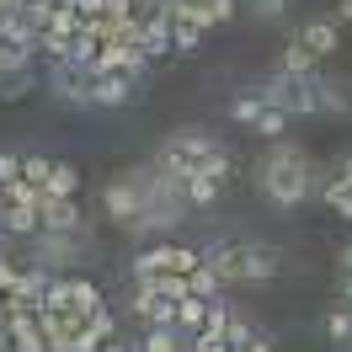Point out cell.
I'll return each mask as SVG.
<instances>
[{
	"label": "cell",
	"instance_id": "37",
	"mask_svg": "<svg viewBox=\"0 0 352 352\" xmlns=\"http://www.w3.org/2000/svg\"><path fill=\"white\" fill-rule=\"evenodd\" d=\"M192 352H224V336H214V331H198V336H192Z\"/></svg>",
	"mask_w": 352,
	"mask_h": 352
},
{
	"label": "cell",
	"instance_id": "5",
	"mask_svg": "<svg viewBox=\"0 0 352 352\" xmlns=\"http://www.w3.org/2000/svg\"><path fill=\"white\" fill-rule=\"evenodd\" d=\"M38 219H43V235H80V214H75V198H48L38 203Z\"/></svg>",
	"mask_w": 352,
	"mask_h": 352
},
{
	"label": "cell",
	"instance_id": "46",
	"mask_svg": "<svg viewBox=\"0 0 352 352\" xmlns=\"http://www.w3.org/2000/svg\"><path fill=\"white\" fill-rule=\"evenodd\" d=\"M0 352H11V331L0 326Z\"/></svg>",
	"mask_w": 352,
	"mask_h": 352
},
{
	"label": "cell",
	"instance_id": "33",
	"mask_svg": "<svg viewBox=\"0 0 352 352\" xmlns=\"http://www.w3.org/2000/svg\"><path fill=\"white\" fill-rule=\"evenodd\" d=\"M251 336H256V331H251V320H241V315H230V326H224V342H230V347H245Z\"/></svg>",
	"mask_w": 352,
	"mask_h": 352
},
{
	"label": "cell",
	"instance_id": "4",
	"mask_svg": "<svg viewBox=\"0 0 352 352\" xmlns=\"http://www.w3.org/2000/svg\"><path fill=\"white\" fill-rule=\"evenodd\" d=\"M198 267H203V251H192V245H155V251H144V256L133 262V283H139V278H160V272L192 278Z\"/></svg>",
	"mask_w": 352,
	"mask_h": 352
},
{
	"label": "cell",
	"instance_id": "48",
	"mask_svg": "<svg viewBox=\"0 0 352 352\" xmlns=\"http://www.w3.org/2000/svg\"><path fill=\"white\" fill-rule=\"evenodd\" d=\"M0 251H6V230H0Z\"/></svg>",
	"mask_w": 352,
	"mask_h": 352
},
{
	"label": "cell",
	"instance_id": "12",
	"mask_svg": "<svg viewBox=\"0 0 352 352\" xmlns=\"http://www.w3.org/2000/svg\"><path fill=\"white\" fill-rule=\"evenodd\" d=\"M43 192H48V198H75V192H80V171H75L69 160H54V171H48V182H43Z\"/></svg>",
	"mask_w": 352,
	"mask_h": 352
},
{
	"label": "cell",
	"instance_id": "50",
	"mask_svg": "<svg viewBox=\"0 0 352 352\" xmlns=\"http://www.w3.org/2000/svg\"><path fill=\"white\" fill-rule=\"evenodd\" d=\"M342 6H347V0H342Z\"/></svg>",
	"mask_w": 352,
	"mask_h": 352
},
{
	"label": "cell",
	"instance_id": "19",
	"mask_svg": "<svg viewBox=\"0 0 352 352\" xmlns=\"http://www.w3.org/2000/svg\"><path fill=\"white\" fill-rule=\"evenodd\" d=\"M69 305H75V309H91V315H96V309H102V288L86 283V278H69Z\"/></svg>",
	"mask_w": 352,
	"mask_h": 352
},
{
	"label": "cell",
	"instance_id": "2",
	"mask_svg": "<svg viewBox=\"0 0 352 352\" xmlns=\"http://www.w3.org/2000/svg\"><path fill=\"white\" fill-rule=\"evenodd\" d=\"M214 155H224V150H219V144H214L203 129H182L171 144L160 150V176H171L176 187H187L192 176H203V166H208Z\"/></svg>",
	"mask_w": 352,
	"mask_h": 352
},
{
	"label": "cell",
	"instance_id": "6",
	"mask_svg": "<svg viewBox=\"0 0 352 352\" xmlns=\"http://www.w3.org/2000/svg\"><path fill=\"white\" fill-rule=\"evenodd\" d=\"M139 48L160 59V54H176L171 48V16L166 11H139Z\"/></svg>",
	"mask_w": 352,
	"mask_h": 352
},
{
	"label": "cell",
	"instance_id": "14",
	"mask_svg": "<svg viewBox=\"0 0 352 352\" xmlns=\"http://www.w3.org/2000/svg\"><path fill=\"white\" fill-rule=\"evenodd\" d=\"M6 235H43V219H38V208L6 203Z\"/></svg>",
	"mask_w": 352,
	"mask_h": 352
},
{
	"label": "cell",
	"instance_id": "39",
	"mask_svg": "<svg viewBox=\"0 0 352 352\" xmlns=\"http://www.w3.org/2000/svg\"><path fill=\"white\" fill-rule=\"evenodd\" d=\"M208 6H214V16H219V27L230 22V16H235V0H208Z\"/></svg>",
	"mask_w": 352,
	"mask_h": 352
},
{
	"label": "cell",
	"instance_id": "21",
	"mask_svg": "<svg viewBox=\"0 0 352 352\" xmlns=\"http://www.w3.org/2000/svg\"><path fill=\"white\" fill-rule=\"evenodd\" d=\"M171 48H176V54H198V48H203V27L171 22Z\"/></svg>",
	"mask_w": 352,
	"mask_h": 352
},
{
	"label": "cell",
	"instance_id": "44",
	"mask_svg": "<svg viewBox=\"0 0 352 352\" xmlns=\"http://www.w3.org/2000/svg\"><path fill=\"white\" fill-rule=\"evenodd\" d=\"M336 214H342V219H352V192H347L342 203H336Z\"/></svg>",
	"mask_w": 352,
	"mask_h": 352
},
{
	"label": "cell",
	"instance_id": "26",
	"mask_svg": "<svg viewBox=\"0 0 352 352\" xmlns=\"http://www.w3.org/2000/svg\"><path fill=\"white\" fill-rule=\"evenodd\" d=\"M352 96L342 91V80H320V112H347Z\"/></svg>",
	"mask_w": 352,
	"mask_h": 352
},
{
	"label": "cell",
	"instance_id": "1",
	"mask_svg": "<svg viewBox=\"0 0 352 352\" xmlns=\"http://www.w3.org/2000/svg\"><path fill=\"white\" fill-rule=\"evenodd\" d=\"M309 166H305V155L294 150L288 139H272V150H267V160H262V192H267V203H278V208H294V203H305V192H309Z\"/></svg>",
	"mask_w": 352,
	"mask_h": 352
},
{
	"label": "cell",
	"instance_id": "40",
	"mask_svg": "<svg viewBox=\"0 0 352 352\" xmlns=\"http://www.w3.org/2000/svg\"><path fill=\"white\" fill-rule=\"evenodd\" d=\"M245 352H272V342H267V336H251V342H245Z\"/></svg>",
	"mask_w": 352,
	"mask_h": 352
},
{
	"label": "cell",
	"instance_id": "10",
	"mask_svg": "<svg viewBox=\"0 0 352 352\" xmlns=\"http://www.w3.org/2000/svg\"><path fill=\"white\" fill-rule=\"evenodd\" d=\"M299 43L315 54V59H326L331 48L342 43V27H336V16H315V22H305V32H299Z\"/></svg>",
	"mask_w": 352,
	"mask_h": 352
},
{
	"label": "cell",
	"instance_id": "34",
	"mask_svg": "<svg viewBox=\"0 0 352 352\" xmlns=\"http://www.w3.org/2000/svg\"><path fill=\"white\" fill-rule=\"evenodd\" d=\"M48 171H54V166H48L43 155H22V176H27V182H38V187H43Z\"/></svg>",
	"mask_w": 352,
	"mask_h": 352
},
{
	"label": "cell",
	"instance_id": "29",
	"mask_svg": "<svg viewBox=\"0 0 352 352\" xmlns=\"http://www.w3.org/2000/svg\"><path fill=\"white\" fill-rule=\"evenodd\" d=\"M283 129H288V112L262 107V118H256V133H267V139H283Z\"/></svg>",
	"mask_w": 352,
	"mask_h": 352
},
{
	"label": "cell",
	"instance_id": "42",
	"mask_svg": "<svg viewBox=\"0 0 352 352\" xmlns=\"http://www.w3.org/2000/svg\"><path fill=\"white\" fill-rule=\"evenodd\" d=\"M342 305H352V272H342Z\"/></svg>",
	"mask_w": 352,
	"mask_h": 352
},
{
	"label": "cell",
	"instance_id": "30",
	"mask_svg": "<svg viewBox=\"0 0 352 352\" xmlns=\"http://www.w3.org/2000/svg\"><path fill=\"white\" fill-rule=\"evenodd\" d=\"M187 283H192V294H198V299H219V278H214V272H208V267H198V272H192V278H187Z\"/></svg>",
	"mask_w": 352,
	"mask_h": 352
},
{
	"label": "cell",
	"instance_id": "43",
	"mask_svg": "<svg viewBox=\"0 0 352 352\" xmlns=\"http://www.w3.org/2000/svg\"><path fill=\"white\" fill-rule=\"evenodd\" d=\"M336 262H342V272H352V241L342 245V256H336Z\"/></svg>",
	"mask_w": 352,
	"mask_h": 352
},
{
	"label": "cell",
	"instance_id": "45",
	"mask_svg": "<svg viewBox=\"0 0 352 352\" xmlns=\"http://www.w3.org/2000/svg\"><path fill=\"white\" fill-rule=\"evenodd\" d=\"M6 11H22V0H0V16H6Z\"/></svg>",
	"mask_w": 352,
	"mask_h": 352
},
{
	"label": "cell",
	"instance_id": "41",
	"mask_svg": "<svg viewBox=\"0 0 352 352\" xmlns=\"http://www.w3.org/2000/svg\"><path fill=\"white\" fill-rule=\"evenodd\" d=\"M96 352H133V347H129V342H118V336H112V342H102Z\"/></svg>",
	"mask_w": 352,
	"mask_h": 352
},
{
	"label": "cell",
	"instance_id": "11",
	"mask_svg": "<svg viewBox=\"0 0 352 352\" xmlns=\"http://www.w3.org/2000/svg\"><path fill=\"white\" fill-rule=\"evenodd\" d=\"M203 267L219 278V283H241V245H208Z\"/></svg>",
	"mask_w": 352,
	"mask_h": 352
},
{
	"label": "cell",
	"instance_id": "8",
	"mask_svg": "<svg viewBox=\"0 0 352 352\" xmlns=\"http://www.w3.org/2000/svg\"><path fill=\"white\" fill-rule=\"evenodd\" d=\"M278 278V251L272 245H241V283H267Z\"/></svg>",
	"mask_w": 352,
	"mask_h": 352
},
{
	"label": "cell",
	"instance_id": "35",
	"mask_svg": "<svg viewBox=\"0 0 352 352\" xmlns=\"http://www.w3.org/2000/svg\"><path fill=\"white\" fill-rule=\"evenodd\" d=\"M11 182H22V155L0 150V187H11Z\"/></svg>",
	"mask_w": 352,
	"mask_h": 352
},
{
	"label": "cell",
	"instance_id": "47",
	"mask_svg": "<svg viewBox=\"0 0 352 352\" xmlns=\"http://www.w3.org/2000/svg\"><path fill=\"white\" fill-rule=\"evenodd\" d=\"M0 326H6V294H0Z\"/></svg>",
	"mask_w": 352,
	"mask_h": 352
},
{
	"label": "cell",
	"instance_id": "13",
	"mask_svg": "<svg viewBox=\"0 0 352 352\" xmlns=\"http://www.w3.org/2000/svg\"><path fill=\"white\" fill-rule=\"evenodd\" d=\"M278 75H299V80H309V75H315V54L294 38V43L283 48V59H278Z\"/></svg>",
	"mask_w": 352,
	"mask_h": 352
},
{
	"label": "cell",
	"instance_id": "25",
	"mask_svg": "<svg viewBox=\"0 0 352 352\" xmlns=\"http://www.w3.org/2000/svg\"><path fill=\"white\" fill-rule=\"evenodd\" d=\"M133 352H176V326H150V336L133 342Z\"/></svg>",
	"mask_w": 352,
	"mask_h": 352
},
{
	"label": "cell",
	"instance_id": "18",
	"mask_svg": "<svg viewBox=\"0 0 352 352\" xmlns=\"http://www.w3.org/2000/svg\"><path fill=\"white\" fill-rule=\"evenodd\" d=\"M219 187H224V182H214V176H192V182L182 187V198L192 203V208H203V203H214V198H219Z\"/></svg>",
	"mask_w": 352,
	"mask_h": 352
},
{
	"label": "cell",
	"instance_id": "31",
	"mask_svg": "<svg viewBox=\"0 0 352 352\" xmlns=\"http://www.w3.org/2000/svg\"><path fill=\"white\" fill-rule=\"evenodd\" d=\"M43 309H69V278H54L43 288Z\"/></svg>",
	"mask_w": 352,
	"mask_h": 352
},
{
	"label": "cell",
	"instance_id": "17",
	"mask_svg": "<svg viewBox=\"0 0 352 352\" xmlns=\"http://www.w3.org/2000/svg\"><path fill=\"white\" fill-rule=\"evenodd\" d=\"M69 251H75V241L69 235H43V251H38V267H65Z\"/></svg>",
	"mask_w": 352,
	"mask_h": 352
},
{
	"label": "cell",
	"instance_id": "27",
	"mask_svg": "<svg viewBox=\"0 0 352 352\" xmlns=\"http://www.w3.org/2000/svg\"><path fill=\"white\" fill-rule=\"evenodd\" d=\"M347 192H352V160H342V171H336V176L326 182V203L336 208V203L347 198Z\"/></svg>",
	"mask_w": 352,
	"mask_h": 352
},
{
	"label": "cell",
	"instance_id": "23",
	"mask_svg": "<svg viewBox=\"0 0 352 352\" xmlns=\"http://www.w3.org/2000/svg\"><path fill=\"white\" fill-rule=\"evenodd\" d=\"M0 192H6V203H22V208H38V203H43V187H38V182H11V187H0Z\"/></svg>",
	"mask_w": 352,
	"mask_h": 352
},
{
	"label": "cell",
	"instance_id": "15",
	"mask_svg": "<svg viewBox=\"0 0 352 352\" xmlns=\"http://www.w3.org/2000/svg\"><path fill=\"white\" fill-rule=\"evenodd\" d=\"M32 86H38L32 69H0V102H22Z\"/></svg>",
	"mask_w": 352,
	"mask_h": 352
},
{
	"label": "cell",
	"instance_id": "28",
	"mask_svg": "<svg viewBox=\"0 0 352 352\" xmlns=\"http://www.w3.org/2000/svg\"><path fill=\"white\" fill-rule=\"evenodd\" d=\"M48 32H59V38H75V32H80V11H69V6H54V22H48Z\"/></svg>",
	"mask_w": 352,
	"mask_h": 352
},
{
	"label": "cell",
	"instance_id": "38",
	"mask_svg": "<svg viewBox=\"0 0 352 352\" xmlns=\"http://www.w3.org/2000/svg\"><path fill=\"white\" fill-rule=\"evenodd\" d=\"M283 6H288V0H251V11L267 16V22H272V16H283Z\"/></svg>",
	"mask_w": 352,
	"mask_h": 352
},
{
	"label": "cell",
	"instance_id": "49",
	"mask_svg": "<svg viewBox=\"0 0 352 352\" xmlns=\"http://www.w3.org/2000/svg\"><path fill=\"white\" fill-rule=\"evenodd\" d=\"M48 6H59V0H48Z\"/></svg>",
	"mask_w": 352,
	"mask_h": 352
},
{
	"label": "cell",
	"instance_id": "3",
	"mask_svg": "<svg viewBox=\"0 0 352 352\" xmlns=\"http://www.w3.org/2000/svg\"><path fill=\"white\" fill-rule=\"evenodd\" d=\"M267 107H278V112H288V118H299V112H320V75H309V80H299V75H272L262 91Z\"/></svg>",
	"mask_w": 352,
	"mask_h": 352
},
{
	"label": "cell",
	"instance_id": "20",
	"mask_svg": "<svg viewBox=\"0 0 352 352\" xmlns=\"http://www.w3.org/2000/svg\"><path fill=\"white\" fill-rule=\"evenodd\" d=\"M326 336L336 342V347H347V342H352V305H342V309H331V315H326Z\"/></svg>",
	"mask_w": 352,
	"mask_h": 352
},
{
	"label": "cell",
	"instance_id": "7",
	"mask_svg": "<svg viewBox=\"0 0 352 352\" xmlns=\"http://www.w3.org/2000/svg\"><path fill=\"white\" fill-rule=\"evenodd\" d=\"M54 91H59L65 102H80V107H91V69H86V65H75V59L54 65Z\"/></svg>",
	"mask_w": 352,
	"mask_h": 352
},
{
	"label": "cell",
	"instance_id": "9",
	"mask_svg": "<svg viewBox=\"0 0 352 352\" xmlns=\"http://www.w3.org/2000/svg\"><path fill=\"white\" fill-rule=\"evenodd\" d=\"M133 86L139 80H129V75H102V80H91V107H129Z\"/></svg>",
	"mask_w": 352,
	"mask_h": 352
},
{
	"label": "cell",
	"instance_id": "22",
	"mask_svg": "<svg viewBox=\"0 0 352 352\" xmlns=\"http://www.w3.org/2000/svg\"><path fill=\"white\" fill-rule=\"evenodd\" d=\"M262 96H256V91H251V96H235V102H230V118H235V123H245V129H256V118H262Z\"/></svg>",
	"mask_w": 352,
	"mask_h": 352
},
{
	"label": "cell",
	"instance_id": "32",
	"mask_svg": "<svg viewBox=\"0 0 352 352\" xmlns=\"http://www.w3.org/2000/svg\"><path fill=\"white\" fill-rule=\"evenodd\" d=\"M224 326H230V309H224V299H208V315H203V331H214V336H224Z\"/></svg>",
	"mask_w": 352,
	"mask_h": 352
},
{
	"label": "cell",
	"instance_id": "16",
	"mask_svg": "<svg viewBox=\"0 0 352 352\" xmlns=\"http://www.w3.org/2000/svg\"><path fill=\"white\" fill-rule=\"evenodd\" d=\"M203 315H208V299L187 294V299L176 305V331H203Z\"/></svg>",
	"mask_w": 352,
	"mask_h": 352
},
{
	"label": "cell",
	"instance_id": "24",
	"mask_svg": "<svg viewBox=\"0 0 352 352\" xmlns=\"http://www.w3.org/2000/svg\"><path fill=\"white\" fill-rule=\"evenodd\" d=\"M16 16H22L32 32H48V22H54V6H48V0H22V11H16Z\"/></svg>",
	"mask_w": 352,
	"mask_h": 352
},
{
	"label": "cell",
	"instance_id": "36",
	"mask_svg": "<svg viewBox=\"0 0 352 352\" xmlns=\"http://www.w3.org/2000/svg\"><path fill=\"white\" fill-rule=\"evenodd\" d=\"M16 283H22V262H11V256L0 251V294H11Z\"/></svg>",
	"mask_w": 352,
	"mask_h": 352
}]
</instances>
